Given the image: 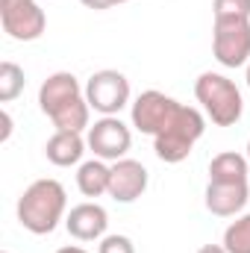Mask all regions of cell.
<instances>
[{
	"instance_id": "1",
	"label": "cell",
	"mask_w": 250,
	"mask_h": 253,
	"mask_svg": "<svg viewBox=\"0 0 250 253\" xmlns=\"http://www.w3.org/2000/svg\"><path fill=\"white\" fill-rule=\"evenodd\" d=\"M39 106L56 129H71V132L88 129L91 106L85 100V88L71 71H56L42 83Z\"/></svg>"
},
{
	"instance_id": "2",
	"label": "cell",
	"mask_w": 250,
	"mask_h": 253,
	"mask_svg": "<svg viewBox=\"0 0 250 253\" xmlns=\"http://www.w3.org/2000/svg\"><path fill=\"white\" fill-rule=\"evenodd\" d=\"M18 221L24 230H30L33 236H47L59 227L68 215V194L59 180H36L30 183L24 194L18 197Z\"/></svg>"
},
{
	"instance_id": "3",
	"label": "cell",
	"mask_w": 250,
	"mask_h": 253,
	"mask_svg": "<svg viewBox=\"0 0 250 253\" xmlns=\"http://www.w3.org/2000/svg\"><path fill=\"white\" fill-rule=\"evenodd\" d=\"M203 132H206V118L200 115V109L180 103L177 112L168 118V124L153 135V150L162 162L177 165L188 159V153L203 138Z\"/></svg>"
},
{
	"instance_id": "4",
	"label": "cell",
	"mask_w": 250,
	"mask_h": 253,
	"mask_svg": "<svg viewBox=\"0 0 250 253\" xmlns=\"http://www.w3.org/2000/svg\"><path fill=\"white\" fill-rule=\"evenodd\" d=\"M194 97L215 126H236L242 121L245 100H242L239 85L230 77L215 74V71H203L194 83Z\"/></svg>"
},
{
	"instance_id": "5",
	"label": "cell",
	"mask_w": 250,
	"mask_h": 253,
	"mask_svg": "<svg viewBox=\"0 0 250 253\" xmlns=\"http://www.w3.org/2000/svg\"><path fill=\"white\" fill-rule=\"evenodd\" d=\"M212 53L224 68L250 62V18H215Z\"/></svg>"
},
{
	"instance_id": "6",
	"label": "cell",
	"mask_w": 250,
	"mask_h": 253,
	"mask_svg": "<svg viewBox=\"0 0 250 253\" xmlns=\"http://www.w3.org/2000/svg\"><path fill=\"white\" fill-rule=\"evenodd\" d=\"M85 100L100 115H118L124 106H129V80L112 68L94 71L85 83Z\"/></svg>"
},
{
	"instance_id": "7",
	"label": "cell",
	"mask_w": 250,
	"mask_h": 253,
	"mask_svg": "<svg viewBox=\"0 0 250 253\" xmlns=\"http://www.w3.org/2000/svg\"><path fill=\"white\" fill-rule=\"evenodd\" d=\"M3 33L15 42H36L47 30V15L36 0H0Z\"/></svg>"
},
{
	"instance_id": "8",
	"label": "cell",
	"mask_w": 250,
	"mask_h": 253,
	"mask_svg": "<svg viewBox=\"0 0 250 253\" xmlns=\"http://www.w3.org/2000/svg\"><path fill=\"white\" fill-rule=\"evenodd\" d=\"M85 141H88V150L97 159L118 162V159L126 156V150L132 144V132H129V126L118 115H103L100 121H94V124L88 126Z\"/></svg>"
},
{
	"instance_id": "9",
	"label": "cell",
	"mask_w": 250,
	"mask_h": 253,
	"mask_svg": "<svg viewBox=\"0 0 250 253\" xmlns=\"http://www.w3.org/2000/svg\"><path fill=\"white\" fill-rule=\"evenodd\" d=\"M177 106H180V100H174V97H168V94L150 88V91H141V94L129 103V121H132V126H135L138 132L156 135L162 126L168 124V118L177 112Z\"/></svg>"
},
{
	"instance_id": "10",
	"label": "cell",
	"mask_w": 250,
	"mask_h": 253,
	"mask_svg": "<svg viewBox=\"0 0 250 253\" xmlns=\"http://www.w3.org/2000/svg\"><path fill=\"white\" fill-rule=\"evenodd\" d=\"M147 168L135 159H118L112 162V177H109V197L118 203H132L147 191Z\"/></svg>"
},
{
	"instance_id": "11",
	"label": "cell",
	"mask_w": 250,
	"mask_h": 253,
	"mask_svg": "<svg viewBox=\"0 0 250 253\" xmlns=\"http://www.w3.org/2000/svg\"><path fill=\"white\" fill-rule=\"evenodd\" d=\"M65 227L77 242H97L106 236L109 227V212L100 203H77L68 215H65Z\"/></svg>"
},
{
	"instance_id": "12",
	"label": "cell",
	"mask_w": 250,
	"mask_h": 253,
	"mask_svg": "<svg viewBox=\"0 0 250 253\" xmlns=\"http://www.w3.org/2000/svg\"><path fill=\"white\" fill-rule=\"evenodd\" d=\"M206 209L218 218H233L239 215L250 200V189L248 183H209L206 186Z\"/></svg>"
},
{
	"instance_id": "13",
	"label": "cell",
	"mask_w": 250,
	"mask_h": 253,
	"mask_svg": "<svg viewBox=\"0 0 250 253\" xmlns=\"http://www.w3.org/2000/svg\"><path fill=\"white\" fill-rule=\"evenodd\" d=\"M88 141L83 138V132H71V129H56L47 144H44V156L47 162H53L56 168H71L83 159Z\"/></svg>"
},
{
	"instance_id": "14",
	"label": "cell",
	"mask_w": 250,
	"mask_h": 253,
	"mask_svg": "<svg viewBox=\"0 0 250 253\" xmlns=\"http://www.w3.org/2000/svg\"><path fill=\"white\" fill-rule=\"evenodd\" d=\"M250 162L236 150H224L209 162V183H248Z\"/></svg>"
},
{
	"instance_id": "15",
	"label": "cell",
	"mask_w": 250,
	"mask_h": 253,
	"mask_svg": "<svg viewBox=\"0 0 250 253\" xmlns=\"http://www.w3.org/2000/svg\"><path fill=\"white\" fill-rule=\"evenodd\" d=\"M109 177H112V165H106L103 159H88L80 165L77 171V189L83 191L85 197H100L109 194Z\"/></svg>"
},
{
	"instance_id": "16",
	"label": "cell",
	"mask_w": 250,
	"mask_h": 253,
	"mask_svg": "<svg viewBox=\"0 0 250 253\" xmlns=\"http://www.w3.org/2000/svg\"><path fill=\"white\" fill-rule=\"evenodd\" d=\"M224 248L227 253H250V212L239 215L224 230Z\"/></svg>"
},
{
	"instance_id": "17",
	"label": "cell",
	"mask_w": 250,
	"mask_h": 253,
	"mask_svg": "<svg viewBox=\"0 0 250 253\" xmlns=\"http://www.w3.org/2000/svg\"><path fill=\"white\" fill-rule=\"evenodd\" d=\"M24 68L15 62H0V103H9L15 100L21 91H24Z\"/></svg>"
},
{
	"instance_id": "18",
	"label": "cell",
	"mask_w": 250,
	"mask_h": 253,
	"mask_svg": "<svg viewBox=\"0 0 250 253\" xmlns=\"http://www.w3.org/2000/svg\"><path fill=\"white\" fill-rule=\"evenodd\" d=\"M215 18H250V0H212Z\"/></svg>"
},
{
	"instance_id": "19",
	"label": "cell",
	"mask_w": 250,
	"mask_h": 253,
	"mask_svg": "<svg viewBox=\"0 0 250 253\" xmlns=\"http://www.w3.org/2000/svg\"><path fill=\"white\" fill-rule=\"evenodd\" d=\"M97 253H135V245H132V239H129V236L112 233V236H103V239H100Z\"/></svg>"
},
{
	"instance_id": "20",
	"label": "cell",
	"mask_w": 250,
	"mask_h": 253,
	"mask_svg": "<svg viewBox=\"0 0 250 253\" xmlns=\"http://www.w3.org/2000/svg\"><path fill=\"white\" fill-rule=\"evenodd\" d=\"M83 6H88V9H112V6H121L126 0H80Z\"/></svg>"
},
{
	"instance_id": "21",
	"label": "cell",
	"mask_w": 250,
	"mask_h": 253,
	"mask_svg": "<svg viewBox=\"0 0 250 253\" xmlns=\"http://www.w3.org/2000/svg\"><path fill=\"white\" fill-rule=\"evenodd\" d=\"M0 118H3V132H0V141H9V135H12V118H9V112H3Z\"/></svg>"
},
{
	"instance_id": "22",
	"label": "cell",
	"mask_w": 250,
	"mask_h": 253,
	"mask_svg": "<svg viewBox=\"0 0 250 253\" xmlns=\"http://www.w3.org/2000/svg\"><path fill=\"white\" fill-rule=\"evenodd\" d=\"M197 253H227L224 245H203V248H197Z\"/></svg>"
},
{
	"instance_id": "23",
	"label": "cell",
	"mask_w": 250,
	"mask_h": 253,
	"mask_svg": "<svg viewBox=\"0 0 250 253\" xmlns=\"http://www.w3.org/2000/svg\"><path fill=\"white\" fill-rule=\"evenodd\" d=\"M56 253H88V251H83V248H77V245H65V248H59Z\"/></svg>"
},
{
	"instance_id": "24",
	"label": "cell",
	"mask_w": 250,
	"mask_h": 253,
	"mask_svg": "<svg viewBox=\"0 0 250 253\" xmlns=\"http://www.w3.org/2000/svg\"><path fill=\"white\" fill-rule=\"evenodd\" d=\"M245 80H248V88H250V62H248V77Z\"/></svg>"
},
{
	"instance_id": "25",
	"label": "cell",
	"mask_w": 250,
	"mask_h": 253,
	"mask_svg": "<svg viewBox=\"0 0 250 253\" xmlns=\"http://www.w3.org/2000/svg\"><path fill=\"white\" fill-rule=\"evenodd\" d=\"M245 156H248V162H250V141H248V153H245Z\"/></svg>"
},
{
	"instance_id": "26",
	"label": "cell",
	"mask_w": 250,
	"mask_h": 253,
	"mask_svg": "<svg viewBox=\"0 0 250 253\" xmlns=\"http://www.w3.org/2000/svg\"><path fill=\"white\" fill-rule=\"evenodd\" d=\"M3 253H9V251H3Z\"/></svg>"
}]
</instances>
